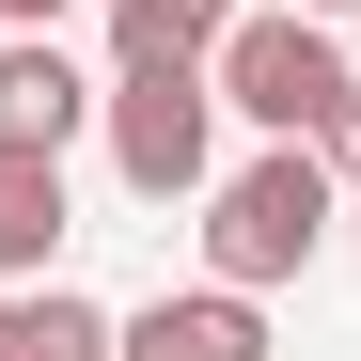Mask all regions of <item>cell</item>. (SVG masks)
<instances>
[{
	"label": "cell",
	"instance_id": "obj_1",
	"mask_svg": "<svg viewBox=\"0 0 361 361\" xmlns=\"http://www.w3.org/2000/svg\"><path fill=\"white\" fill-rule=\"evenodd\" d=\"M330 189H345V173L314 142H267L252 173H220V189H204V283H252V298L298 283L330 252Z\"/></svg>",
	"mask_w": 361,
	"mask_h": 361
},
{
	"label": "cell",
	"instance_id": "obj_2",
	"mask_svg": "<svg viewBox=\"0 0 361 361\" xmlns=\"http://www.w3.org/2000/svg\"><path fill=\"white\" fill-rule=\"evenodd\" d=\"M204 79H220V110H235V126L314 142V110H330L361 63H345V16H314V0H267V16H235V32L204 47Z\"/></svg>",
	"mask_w": 361,
	"mask_h": 361
},
{
	"label": "cell",
	"instance_id": "obj_3",
	"mask_svg": "<svg viewBox=\"0 0 361 361\" xmlns=\"http://www.w3.org/2000/svg\"><path fill=\"white\" fill-rule=\"evenodd\" d=\"M110 173H126L142 204H189L220 189V79L204 63H110Z\"/></svg>",
	"mask_w": 361,
	"mask_h": 361
},
{
	"label": "cell",
	"instance_id": "obj_4",
	"mask_svg": "<svg viewBox=\"0 0 361 361\" xmlns=\"http://www.w3.org/2000/svg\"><path fill=\"white\" fill-rule=\"evenodd\" d=\"M110 361H267V314H252V283H189V298H142L110 330Z\"/></svg>",
	"mask_w": 361,
	"mask_h": 361
},
{
	"label": "cell",
	"instance_id": "obj_5",
	"mask_svg": "<svg viewBox=\"0 0 361 361\" xmlns=\"http://www.w3.org/2000/svg\"><path fill=\"white\" fill-rule=\"evenodd\" d=\"M110 110V79H79L63 32H0V142H79Z\"/></svg>",
	"mask_w": 361,
	"mask_h": 361
},
{
	"label": "cell",
	"instance_id": "obj_6",
	"mask_svg": "<svg viewBox=\"0 0 361 361\" xmlns=\"http://www.w3.org/2000/svg\"><path fill=\"white\" fill-rule=\"evenodd\" d=\"M63 142H0V283H47V252H63Z\"/></svg>",
	"mask_w": 361,
	"mask_h": 361
},
{
	"label": "cell",
	"instance_id": "obj_7",
	"mask_svg": "<svg viewBox=\"0 0 361 361\" xmlns=\"http://www.w3.org/2000/svg\"><path fill=\"white\" fill-rule=\"evenodd\" d=\"M110 330L126 314H94L79 283H0V361H110Z\"/></svg>",
	"mask_w": 361,
	"mask_h": 361
},
{
	"label": "cell",
	"instance_id": "obj_8",
	"mask_svg": "<svg viewBox=\"0 0 361 361\" xmlns=\"http://www.w3.org/2000/svg\"><path fill=\"white\" fill-rule=\"evenodd\" d=\"M252 0H110V63H204Z\"/></svg>",
	"mask_w": 361,
	"mask_h": 361
},
{
	"label": "cell",
	"instance_id": "obj_9",
	"mask_svg": "<svg viewBox=\"0 0 361 361\" xmlns=\"http://www.w3.org/2000/svg\"><path fill=\"white\" fill-rule=\"evenodd\" d=\"M314 157H330V173H345V189H361V79H345V94H330V110H314Z\"/></svg>",
	"mask_w": 361,
	"mask_h": 361
},
{
	"label": "cell",
	"instance_id": "obj_10",
	"mask_svg": "<svg viewBox=\"0 0 361 361\" xmlns=\"http://www.w3.org/2000/svg\"><path fill=\"white\" fill-rule=\"evenodd\" d=\"M0 32H63V0H0Z\"/></svg>",
	"mask_w": 361,
	"mask_h": 361
},
{
	"label": "cell",
	"instance_id": "obj_11",
	"mask_svg": "<svg viewBox=\"0 0 361 361\" xmlns=\"http://www.w3.org/2000/svg\"><path fill=\"white\" fill-rule=\"evenodd\" d=\"M314 16H361V0H314Z\"/></svg>",
	"mask_w": 361,
	"mask_h": 361
}]
</instances>
